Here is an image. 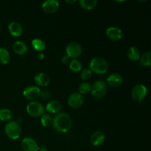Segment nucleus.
Returning <instances> with one entry per match:
<instances>
[{"label": "nucleus", "mask_w": 151, "mask_h": 151, "mask_svg": "<svg viewBox=\"0 0 151 151\" xmlns=\"http://www.w3.org/2000/svg\"><path fill=\"white\" fill-rule=\"evenodd\" d=\"M52 126L56 131L61 134L68 132L72 125L71 116L65 112H59L52 118Z\"/></svg>", "instance_id": "1"}, {"label": "nucleus", "mask_w": 151, "mask_h": 151, "mask_svg": "<svg viewBox=\"0 0 151 151\" xmlns=\"http://www.w3.org/2000/svg\"><path fill=\"white\" fill-rule=\"evenodd\" d=\"M90 70L98 75H103L106 73L109 69V65L104 58L100 57H95L91 60L89 63Z\"/></svg>", "instance_id": "2"}, {"label": "nucleus", "mask_w": 151, "mask_h": 151, "mask_svg": "<svg viewBox=\"0 0 151 151\" xmlns=\"http://www.w3.org/2000/svg\"><path fill=\"white\" fill-rule=\"evenodd\" d=\"M5 133L13 140L18 139L22 134V127L16 121H10L5 125Z\"/></svg>", "instance_id": "3"}, {"label": "nucleus", "mask_w": 151, "mask_h": 151, "mask_svg": "<svg viewBox=\"0 0 151 151\" xmlns=\"http://www.w3.org/2000/svg\"><path fill=\"white\" fill-rule=\"evenodd\" d=\"M108 86L103 81L98 80L91 86V94L96 98H102L107 94Z\"/></svg>", "instance_id": "4"}, {"label": "nucleus", "mask_w": 151, "mask_h": 151, "mask_svg": "<svg viewBox=\"0 0 151 151\" xmlns=\"http://www.w3.org/2000/svg\"><path fill=\"white\" fill-rule=\"evenodd\" d=\"M27 112L32 117H39L44 114V107L41 103L37 101H32L27 106Z\"/></svg>", "instance_id": "5"}, {"label": "nucleus", "mask_w": 151, "mask_h": 151, "mask_svg": "<svg viewBox=\"0 0 151 151\" xmlns=\"http://www.w3.org/2000/svg\"><path fill=\"white\" fill-rule=\"evenodd\" d=\"M41 91L38 87L29 86L26 87L23 91V95L27 100L34 101L41 97Z\"/></svg>", "instance_id": "6"}, {"label": "nucleus", "mask_w": 151, "mask_h": 151, "mask_svg": "<svg viewBox=\"0 0 151 151\" xmlns=\"http://www.w3.org/2000/svg\"><path fill=\"white\" fill-rule=\"evenodd\" d=\"M147 93V87L143 84H137L133 88L131 95L134 100L141 102L146 97Z\"/></svg>", "instance_id": "7"}, {"label": "nucleus", "mask_w": 151, "mask_h": 151, "mask_svg": "<svg viewBox=\"0 0 151 151\" xmlns=\"http://www.w3.org/2000/svg\"><path fill=\"white\" fill-rule=\"evenodd\" d=\"M66 52L69 58H77L82 54V47L77 42H71L66 46Z\"/></svg>", "instance_id": "8"}, {"label": "nucleus", "mask_w": 151, "mask_h": 151, "mask_svg": "<svg viewBox=\"0 0 151 151\" xmlns=\"http://www.w3.org/2000/svg\"><path fill=\"white\" fill-rule=\"evenodd\" d=\"M68 104L72 109H78L83 103V97L79 93H72L68 98Z\"/></svg>", "instance_id": "9"}, {"label": "nucleus", "mask_w": 151, "mask_h": 151, "mask_svg": "<svg viewBox=\"0 0 151 151\" xmlns=\"http://www.w3.org/2000/svg\"><path fill=\"white\" fill-rule=\"evenodd\" d=\"M21 146L24 151H38L39 146L35 139L30 137L23 139L21 142Z\"/></svg>", "instance_id": "10"}, {"label": "nucleus", "mask_w": 151, "mask_h": 151, "mask_svg": "<svg viewBox=\"0 0 151 151\" xmlns=\"http://www.w3.org/2000/svg\"><path fill=\"white\" fill-rule=\"evenodd\" d=\"M59 7V2L56 0H47L42 4V9L47 13H54Z\"/></svg>", "instance_id": "11"}, {"label": "nucleus", "mask_w": 151, "mask_h": 151, "mask_svg": "<svg viewBox=\"0 0 151 151\" xmlns=\"http://www.w3.org/2000/svg\"><path fill=\"white\" fill-rule=\"evenodd\" d=\"M106 35L112 41H119L122 37V32L119 27H111L106 29Z\"/></svg>", "instance_id": "12"}, {"label": "nucleus", "mask_w": 151, "mask_h": 151, "mask_svg": "<svg viewBox=\"0 0 151 151\" xmlns=\"http://www.w3.org/2000/svg\"><path fill=\"white\" fill-rule=\"evenodd\" d=\"M123 82V78L122 75L117 73H114L109 75V78H107V83L110 86L113 88H116L122 85Z\"/></svg>", "instance_id": "13"}, {"label": "nucleus", "mask_w": 151, "mask_h": 151, "mask_svg": "<svg viewBox=\"0 0 151 151\" xmlns=\"http://www.w3.org/2000/svg\"><path fill=\"white\" fill-rule=\"evenodd\" d=\"M34 81L38 86L41 87H45L49 85L50 82V78L47 74L41 72L37 74L34 78Z\"/></svg>", "instance_id": "14"}, {"label": "nucleus", "mask_w": 151, "mask_h": 151, "mask_svg": "<svg viewBox=\"0 0 151 151\" xmlns=\"http://www.w3.org/2000/svg\"><path fill=\"white\" fill-rule=\"evenodd\" d=\"M8 29L10 33L14 37H19L23 33V27L22 25L16 22H13L8 25Z\"/></svg>", "instance_id": "15"}, {"label": "nucleus", "mask_w": 151, "mask_h": 151, "mask_svg": "<svg viewBox=\"0 0 151 151\" xmlns=\"http://www.w3.org/2000/svg\"><path fill=\"white\" fill-rule=\"evenodd\" d=\"M90 141L94 146L101 145L105 141V134L102 131H95L91 135Z\"/></svg>", "instance_id": "16"}, {"label": "nucleus", "mask_w": 151, "mask_h": 151, "mask_svg": "<svg viewBox=\"0 0 151 151\" xmlns=\"http://www.w3.org/2000/svg\"><path fill=\"white\" fill-rule=\"evenodd\" d=\"M13 50L16 54L23 55L27 52V47L23 41H17L13 44Z\"/></svg>", "instance_id": "17"}, {"label": "nucleus", "mask_w": 151, "mask_h": 151, "mask_svg": "<svg viewBox=\"0 0 151 151\" xmlns=\"http://www.w3.org/2000/svg\"><path fill=\"white\" fill-rule=\"evenodd\" d=\"M62 109V106L60 103L57 100H52L49 102L46 106V109L47 111L52 114H58L60 111Z\"/></svg>", "instance_id": "18"}, {"label": "nucleus", "mask_w": 151, "mask_h": 151, "mask_svg": "<svg viewBox=\"0 0 151 151\" xmlns=\"http://www.w3.org/2000/svg\"><path fill=\"white\" fill-rule=\"evenodd\" d=\"M127 55L128 58L132 61H138L139 60L141 54H140V50L136 47H130L127 52Z\"/></svg>", "instance_id": "19"}, {"label": "nucleus", "mask_w": 151, "mask_h": 151, "mask_svg": "<svg viewBox=\"0 0 151 151\" xmlns=\"http://www.w3.org/2000/svg\"><path fill=\"white\" fill-rule=\"evenodd\" d=\"M79 4L82 8L85 10H91L97 6V0H80Z\"/></svg>", "instance_id": "20"}, {"label": "nucleus", "mask_w": 151, "mask_h": 151, "mask_svg": "<svg viewBox=\"0 0 151 151\" xmlns=\"http://www.w3.org/2000/svg\"><path fill=\"white\" fill-rule=\"evenodd\" d=\"M10 60V55L7 50L3 47H0V63L7 64Z\"/></svg>", "instance_id": "21"}, {"label": "nucleus", "mask_w": 151, "mask_h": 151, "mask_svg": "<svg viewBox=\"0 0 151 151\" xmlns=\"http://www.w3.org/2000/svg\"><path fill=\"white\" fill-rule=\"evenodd\" d=\"M32 47L38 52H43L46 49V45L44 41L40 38H34L31 42Z\"/></svg>", "instance_id": "22"}, {"label": "nucleus", "mask_w": 151, "mask_h": 151, "mask_svg": "<svg viewBox=\"0 0 151 151\" xmlns=\"http://www.w3.org/2000/svg\"><path fill=\"white\" fill-rule=\"evenodd\" d=\"M140 63L143 66L150 67L151 66V52L150 51L145 52L140 57Z\"/></svg>", "instance_id": "23"}, {"label": "nucleus", "mask_w": 151, "mask_h": 151, "mask_svg": "<svg viewBox=\"0 0 151 151\" xmlns=\"http://www.w3.org/2000/svg\"><path fill=\"white\" fill-rule=\"evenodd\" d=\"M13 114L10 110L7 109H0V120L7 122L10 121L13 118Z\"/></svg>", "instance_id": "24"}, {"label": "nucleus", "mask_w": 151, "mask_h": 151, "mask_svg": "<svg viewBox=\"0 0 151 151\" xmlns=\"http://www.w3.org/2000/svg\"><path fill=\"white\" fill-rule=\"evenodd\" d=\"M69 68L74 72H78L82 69V63L77 59H73L69 63Z\"/></svg>", "instance_id": "25"}, {"label": "nucleus", "mask_w": 151, "mask_h": 151, "mask_svg": "<svg viewBox=\"0 0 151 151\" xmlns=\"http://www.w3.org/2000/svg\"><path fill=\"white\" fill-rule=\"evenodd\" d=\"M52 117L50 114H47L43 115L41 119V124L44 127H50L52 125Z\"/></svg>", "instance_id": "26"}, {"label": "nucleus", "mask_w": 151, "mask_h": 151, "mask_svg": "<svg viewBox=\"0 0 151 151\" xmlns=\"http://www.w3.org/2000/svg\"><path fill=\"white\" fill-rule=\"evenodd\" d=\"M79 94H81V95L82 94H88L91 91V85H90L88 83L83 82L79 86Z\"/></svg>", "instance_id": "27"}, {"label": "nucleus", "mask_w": 151, "mask_h": 151, "mask_svg": "<svg viewBox=\"0 0 151 151\" xmlns=\"http://www.w3.org/2000/svg\"><path fill=\"white\" fill-rule=\"evenodd\" d=\"M92 75V72L89 69H84L81 72V78L83 81H87L90 79Z\"/></svg>", "instance_id": "28"}, {"label": "nucleus", "mask_w": 151, "mask_h": 151, "mask_svg": "<svg viewBox=\"0 0 151 151\" xmlns=\"http://www.w3.org/2000/svg\"><path fill=\"white\" fill-rule=\"evenodd\" d=\"M50 93L48 91H41V97H42L43 98L45 99V100H47L50 97Z\"/></svg>", "instance_id": "29"}, {"label": "nucleus", "mask_w": 151, "mask_h": 151, "mask_svg": "<svg viewBox=\"0 0 151 151\" xmlns=\"http://www.w3.org/2000/svg\"><path fill=\"white\" fill-rule=\"evenodd\" d=\"M69 57L68 55H64L61 58V62L64 64H66L67 63H69Z\"/></svg>", "instance_id": "30"}, {"label": "nucleus", "mask_w": 151, "mask_h": 151, "mask_svg": "<svg viewBox=\"0 0 151 151\" xmlns=\"http://www.w3.org/2000/svg\"><path fill=\"white\" fill-rule=\"evenodd\" d=\"M39 151H47V147L45 145H41L39 146V148H38Z\"/></svg>", "instance_id": "31"}, {"label": "nucleus", "mask_w": 151, "mask_h": 151, "mask_svg": "<svg viewBox=\"0 0 151 151\" xmlns=\"http://www.w3.org/2000/svg\"><path fill=\"white\" fill-rule=\"evenodd\" d=\"M38 56V58H39L40 60H43L44 58V55L43 54V53H39Z\"/></svg>", "instance_id": "32"}, {"label": "nucleus", "mask_w": 151, "mask_h": 151, "mask_svg": "<svg viewBox=\"0 0 151 151\" xmlns=\"http://www.w3.org/2000/svg\"><path fill=\"white\" fill-rule=\"evenodd\" d=\"M66 2L68 3V4H72V3H75V0H73V1H67V0H66Z\"/></svg>", "instance_id": "33"}]
</instances>
